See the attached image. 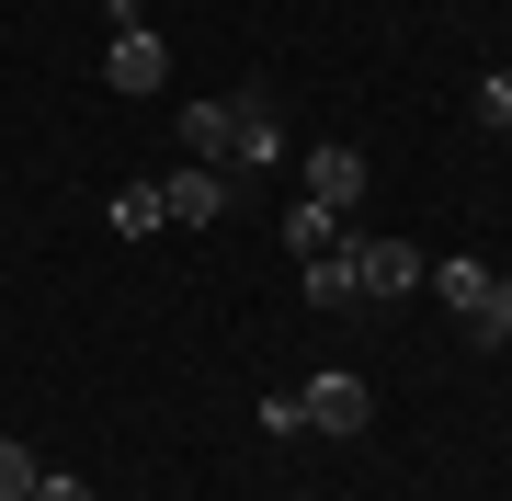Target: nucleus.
<instances>
[{
    "label": "nucleus",
    "mask_w": 512,
    "mask_h": 501,
    "mask_svg": "<svg viewBox=\"0 0 512 501\" xmlns=\"http://www.w3.org/2000/svg\"><path fill=\"white\" fill-rule=\"evenodd\" d=\"M228 137H239V103H183V160L228 171Z\"/></svg>",
    "instance_id": "obj_9"
},
{
    "label": "nucleus",
    "mask_w": 512,
    "mask_h": 501,
    "mask_svg": "<svg viewBox=\"0 0 512 501\" xmlns=\"http://www.w3.org/2000/svg\"><path fill=\"white\" fill-rule=\"evenodd\" d=\"M308 308H353V251H308Z\"/></svg>",
    "instance_id": "obj_10"
},
{
    "label": "nucleus",
    "mask_w": 512,
    "mask_h": 501,
    "mask_svg": "<svg viewBox=\"0 0 512 501\" xmlns=\"http://www.w3.org/2000/svg\"><path fill=\"white\" fill-rule=\"evenodd\" d=\"M478 126H490V137H512V69H490V80H478Z\"/></svg>",
    "instance_id": "obj_14"
},
{
    "label": "nucleus",
    "mask_w": 512,
    "mask_h": 501,
    "mask_svg": "<svg viewBox=\"0 0 512 501\" xmlns=\"http://www.w3.org/2000/svg\"><path fill=\"white\" fill-rule=\"evenodd\" d=\"M23 501H92V490H80L69 467H35V490H23Z\"/></svg>",
    "instance_id": "obj_15"
},
{
    "label": "nucleus",
    "mask_w": 512,
    "mask_h": 501,
    "mask_svg": "<svg viewBox=\"0 0 512 501\" xmlns=\"http://www.w3.org/2000/svg\"><path fill=\"white\" fill-rule=\"evenodd\" d=\"M342 251H353V297H376V308H387V297H421V274H433V251H410V240H365V228H353Z\"/></svg>",
    "instance_id": "obj_1"
},
{
    "label": "nucleus",
    "mask_w": 512,
    "mask_h": 501,
    "mask_svg": "<svg viewBox=\"0 0 512 501\" xmlns=\"http://www.w3.org/2000/svg\"><path fill=\"white\" fill-rule=\"evenodd\" d=\"M35 467H46V456L23 445V433H0V501H23V490H35Z\"/></svg>",
    "instance_id": "obj_13"
},
{
    "label": "nucleus",
    "mask_w": 512,
    "mask_h": 501,
    "mask_svg": "<svg viewBox=\"0 0 512 501\" xmlns=\"http://www.w3.org/2000/svg\"><path fill=\"white\" fill-rule=\"evenodd\" d=\"M239 103V137H228V183H274V160H285V126H274V103L262 92H228Z\"/></svg>",
    "instance_id": "obj_3"
},
{
    "label": "nucleus",
    "mask_w": 512,
    "mask_h": 501,
    "mask_svg": "<svg viewBox=\"0 0 512 501\" xmlns=\"http://www.w3.org/2000/svg\"><path fill=\"white\" fill-rule=\"evenodd\" d=\"M103 80H114V92H126V103H137V92H160V80H171V46L148 35V23H126V35L103 46Z\"/></svg>",
    "instance_id": "obj_5"
},
{
    "label": "nucleus",
    "mask_w": 512,
    "mask_h": 501,
    "mask_svg": "<svg viewBox=\"0 0 512 501\" xmlns=\"http://www.w3.org/2000/svg\"><path fill=\"white\" fill-rule=\"evenodd\" d=\"M296 399H308V433H365V422H376L365 376H342V365H330V376H308Z\"/></svg>",
    "instance_id": "obj_4"
},
{
    "label": "nucleus",
    "mask_w": 512,
    "mask_h": 501,
    "mask_svg": "<svg viewBox=\"0 0 512 501\" xmlns=\"http://www.w3.org/2000/svg\"><path fill=\"white\" fill-rule=\"evenodd\" d=\"M103 23H114V35H126V23H148V0H103Z\"/></svg>",
    "instance_id": "obj_16"
},
{
    "label": "nucleus",
    "mask_w": 512,
    "mask_h": 501,
    "mask_svg": "<svg viewBox=\"0 0 512 501\" xmlns=\"http://www.w3.org/2000/svg\"><path fill=\"white\" fill-rule=\"evenodd\" d=\"M490 274H501V262H478V251H444V262H433L421 285H433V297L456 308V319H478V297H490Z\"/></svg>",
    "instance_id": "obj_6"
},
{
    "label": "nucleus",
    "mask_w": 512,
    "mask_h": 501,
    "mask_svg": "<svg viewBox=\"0 0 512 501\" xmlns=\"http://www.w3.org/2000/svg\"><path fill=\"white\" fill-rule=\"evenodd\" d=\"M228 194H239V183H228L217 160H171V171H160V217H171V228H217Z\"/></svg>",
    "instance_id": "obj_2"
},
{
    "label": "nucleus",
    "mask_w": 512,
    "mask_h": 501,
    "mask_svg": "<svg viewBox=\"0 0 512 501\" xmlns=\"http://www.w3.org/2000/svg\"><path fill=\"white\" fill-rule=\"evenodd\" d=\"M342 240H353L342 205H319V194H296V205H285V251H342Z\"/></svg>",
    "instance_id": "obj_8"
},
{
    "label": "nucleus",
    "mask_w": 512,
    "mask_h": 501,
    "mask_svg": "<svg viewBox=\"0 0 512 501\" xmlns=\"http://www.w3.org/2000/svg\"><path fill=\"white\" fill-rule=\"evenodd\" d=\"M467 342H512V274H490V297H478V319H467Z\"/></svg>",
    "instance_id": "obj_12"
},
{
    "label": "nucleus",
    "mask_w": 512,
    "mask_h": 501,
    "mask_svg": "<svg viewBox=\"0 0 512 501\" xmlns=\"http://www.w3.org/2000/svg\"><path fill=\"white\" fill-rule=\"evenodd\" d=\"M148 228H171L160 217V183H126V194H114V240H148Z\"/></svg>",
    "instance_id": "obj_11"
},
{
    "label": "nucleus",
    "mask_w": 512,
    "mask_h": 501,
    "mask_svg": "<svg viewBox=\"0 0 512 501\" xmlns=\"http://www.w3.org/2000/svg\"><path fill=\"white\" fill-rule=\"evenodd\" d=\"M308 194L353 217V205H365V149H308Z\"/></svg>",
    "instance_id": "obj_7"
}]
</instances>
